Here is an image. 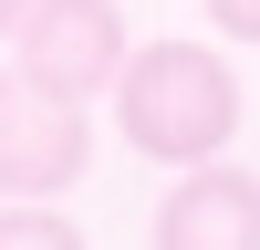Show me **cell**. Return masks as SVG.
Segmentation results:
<instances>
[{
    "mask_svg": "<svg viewBox=\"0 0 260 250\" xmlns=\"http://www.w3.org/2000/svg\"><path fill=\"white\" fill-rule=\"evenodd\" d=\"M104 94H115L125 146L156 157V167L229 157V136H240V115H250V94H240V73H229L219 42H146V52L115 63Z\"/></svg>",
    "mask_w": 260,
    "mask_h": 250,
    "instance_id": "1",
    "label": "cell"
},
{
    "mask_svg": "<svg viewBox=\"0 0 260 250\" xmlns=\"http://www.w3.org/2000/svg\"><path fill=\"white\" fill-rule=\"evenodd\" d=\"M83 157H94L83 104L52 94V83H31L11 63V73H0V198H52V188L83 177Z\"/></svg>",
    "mask_w": 260,
    "mask_h": 250,
    "instance_id": "2",
    "label": "cell"
},
{
    "mask_svg": "<svg viewBox=\"0 0 260 250\" xmlns=\"http://www.w3.org/2000/svg\"><path fill=\"white\" fill-rule=\"evenodd\" d=\"M11 52H21V73H31V83L94 104L136 42H125V11H115V0H31V11L11 21Z\"/></svg>",
    "mask_w": 260,
    "mask_h": 250,
    "instance_id": "3",
    "label": "cell"
},
{
    "mask_svg": "<svg viewBox=\"0 0 260 250\" xmlns=\"http://www.w3.org/2000/svg\"><path fill=\"white\" fill-rule=\"evenodd\" d=\"M156 250H260V177L250 167H177V188L156 198Z\"/></svg>",
    "mask_w": 260,
    "mask_h": 250,
    "instance_id": "4",
    "label": "cell"
},
{
    "mask_svg": "<svg viewBox=\"0 0 260 250\" xmlns=\"http://www.w3.org/2000/svg\"><path fill=\"white\" fill-rule=\"evenodd\" d=\"M0 250H83V229L62 219L52 198H11L0 208Z\"/></svg>",
    "mask_w": 260,
    "mask_h": 250,
    "instance_id": "5",
    "label": "cell"
},
{
    "mask_svg": "<svg viewBox=\"0 0 260 250\" xmlns=\"http://www.w3.org/2000/svg\"><path fill=\"white\" fill-rule=\"evenodd\" d=\"M198 11H208V21H219V32H229V42H260V0H198Z\"/></svg>",
    "mask_w": 260,
    "mask_h": 250,
    "instance_id": "6",
    "label": "cell"
},
{
    "mask_svg": "<svg viewBox=\"0 0 260 250\" xmlns=\"http://www.w3.org/2000/svg\"><path fill=\"white\" fill-rule=\"evenodd\" d=\"M21 11H31V0H0V42H11V21H21Z\"/></svg>",
    "mask_w": 260,
    "mask_h": 250,
    "instance_id": "7",
    "label": "cell"
}]
</instances>
